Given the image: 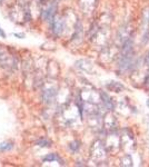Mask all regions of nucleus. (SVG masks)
Returning a JSON list of instances; mask_svg holds the SVG:
<instances>
[{
    "mask_svg": "<svg viewBox=\"0 0 149 167\" xmlns=\"http://www.w3.org/2000/svg\"><path fill=\"white\" fill-rule=\"evenodd\" d=\"M51 24H52V30L56 35H59L62 31V29H64V21H62V19L59 18V17L55 18V20H53Z\"/></svg>",
    "mask_w": 149,
    "mask_h": 167,
    "instance_id": "f257e3e1",
    "label": "nucleus"
},
{
    "mask_svg": "<svg viewBox=\"0 0 149 167\" xmlns=\"http://www.w3.org/2000/svg\"><path fill=\"white\" fill-rule=\"evenodd\" d=\"M12 148V144H1L0 146V149L1 151H8V149H11Z\"/></svg>",
    "mask_w": 149,
    "mask_h": 167,
    "instance_id": "f03ea898",
    "label": "nucleus"
},
{
    "mask_svg": "<svg viewBox=\"0 0 149 167\" xmlns=\"http://www.w3.org/2000/svg\"><path fill=\"white\" fill-rule=\"evenodd\" d=\"M59 159V157L58 156H56V155H49V156H47V157H45V159H43V160H45V162H47V160H48V162H50V160H58Z\"/></svg>",
    "mask_w": 149,
    "mask_h": 167,
    "instance_id": "7ed1b4c3",
    "label": "nucleus"
},
{
    "mask_svg": "<svg viewBox=\"0 0 149 167\" xmlns=\"http://www.w3.org/2000/svg\"><path fill=\"white\" fill-rule=\"evenodd\" d=\"M37 144L39 146H45V147H47V146H49V144H50V143H49V141H39Z\"/></svg>",
    "mask_w": 149,
    "mask_h": 167,
    "instance_id": "20e7f679",
    "label": "nucleus"
},
{
    "mask_svg": "<svg viewBox=\"0 0 149 167\" xmlns=\"http://www.w3.org/2000/svg\"><path fill=\"white\" fill-rule=\"evenodd\" d=\"M146 65L149 67V53L147 55V57H146Z\"/></svg>",
    "mask_w": 149,
    "mask_h": 167,
    "instance_id": "39448f33",
    "label": "nucleus"
},
{
    "mask_svg": "<svg viewBox=\"0 0 149 167\" xmlns=\"http://www.w3.org/2000/svg\"><path fill=\"white\" fill-rule=\"evenodd\" d=\"M0 36H1V37H3V38L6 37V34H5V32H3L1 29H0Z\"/></svg>",
    "mask_w": 149,
    "mask_h": 167,
    "instance_id": "423d86ee",
    "label": "nucleus"
},
{
    "mask_svg": "<svg viewBox=\"0 0 149 167\" xmlns=\"http://www.w3.org/2000/svg\"><path fill=\"white\" fill-rule=\"evenodd\" d=\"M146 105H147V106H148V108H149V98L147 99V101H146Z\"/></svg>",
    "mask_w": 149,
    "mask_h": 167,
    "instance_id": "0eeeda50",
    "label": "nucleus"
}]
</instances>
